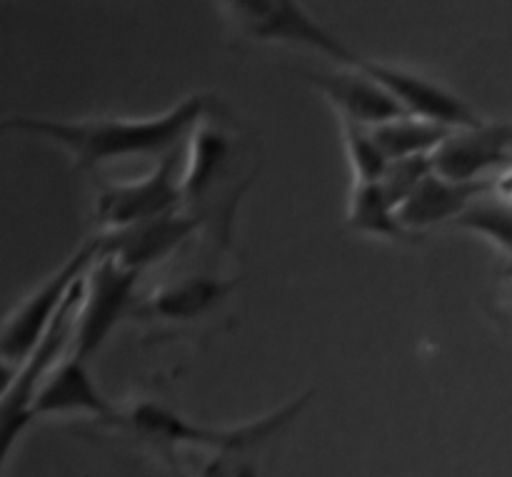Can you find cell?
Wrapping results in <instances>:
<instances>
[{
  "mask_svg": "<svg viewBox=\"0 0 512 477\" xmlns=\"http://www.w3.org/2000/svg\"><path fill=\"white\" fill-rule=\"evenodd\" d=\"M213 95H190L170 110L150 118H83L53 120L15 115L3 120V130L35 135L58 145L83 173L115 160L165 158L188 143L190 133L213 113Z\"/></svg>",
  "mask_w": 512,
  "mask_h": 477,
  "instance_id": "1",
  "label": "cell"
},
{
  "mask_svg": "<svg viewBox=\"0 0 512 477\" xmlns=\"http://www.w3.org/2000/svg\"><path fill=\"white\" fill-rule=\"evenodd\" d=\"M243 148L213 113L200 120L183 150V210L220 243H230L235 208L243 200Z\"/></svg>",
  "mask_w": 512,
  "mask_h": 477,
  "instance_id": "2",
  "label": "cell"
},
{
  "mask_svg": "<svg viewBox=\"0 0 512 477\" xmlns=\"http://www.w3.org/2000/svg\"><path fill=\"white\" fill-rule=\"evenodd\" d=\"M310 395L313 393L300 395V398L290 400L283 408L273 410V413L263 415V418L250 420V423L243 425H233V428H213V425L193 423L185 415H180L178 410L168 408V405L150 403V400L133 405V408L118 413L113 420L103 425H115V428L128 430L135 438L165 453L168 458H173L178 448H203L213 450V453L235 448L258 450L260 445L275 438L280 430L288 428L303 413Z\"/></svg>",
  "mask_w": 512,
  "mask_h": 477,
  "instance_id": "3",
  "label": "cell"
},
{
  "mask_svg": "<svg viewBox=\"0 0 512 477\" xmlns=\"http://www.w3.org/2000/svg\"><path fill=\"white\" fill-rule=\"evenodd\" d=\"M105 255L103 235L85 240L40 288L25 300H20L3 320V330H0V358H3L5 370H18L25 360L30 358L40 340L48 335L53 328L55 318L60 315L63 305L68 303L70 293L75 285L88 275V270L98 263Z\"/></svg>",
  "mask_w": 512,
  "mask_h": 477,
  "instance_id": "4",
  "label": "cell"
},
{
  "mask_svg": "<svg viewBox=\"0 0 512 477\" xmlns=\"http://www.w3.org/2000/svg\"><path fill=\"white\" fill-rule=\"evenodd\" d=\"M183 150L185 145L160 158L143 178L100 185L95 193V223L100 233H118L183 210Z\"/></svg>",
  "mask_w": 512,
  "mask_h": 477,
  "instance_id": "5",
  "label": "cell"
},
{
  "mask_svg": "<svg viewBox=\"0 0 512 477\" xmlns=\"http://www.w3.org/2000/svg\"><path fill=\"white\" fill-rule=\"evenodd\" d=\"M140 273L125 268L118 260L103 255L93 268L88 270L83 283V298H80L78 320H75L73 355L88 363L95 353L113 335V330L125 318H133L135 290H138Z\"/></svg>",
  "mask_w": 512,
  "mask_h": 477,
  "instance_id": "6",
  "label": "cell"
},
{
  "mask_svg": "<svg viewBox=\"0 0 512 477\" xmlns=\"http://www.w3.org/2000/svg\"><path fill=\"white\" fill-rule=\"evenodd\" d=\"M223 10L230 13L245 35L263 43L303 45L318 50L343 68H353L360 58L323 25L315 23L303 5L290 0H238V3H223Z\"/></svg>",
  "mask_w": 512,
  "mask_h": 477,
  "instance_id": "7",
  "label": "cell"
},
{
  "mask_svg": "<svg viewBox=\"0 0 512 477\" xmlns=\"http://www.w3.org/2000/svg\"><path fill=\"white\" fill-rule=\"evenodd\" d=\"M353 68H360L375 83L383 85L393 95L395 103L403 108L405 115L430 120V123L445 125L450 130L480 128L485 123L460 95H455L453 90L435 83V80L425 78V75L368 58H358Z\"/></svg>",
  "mask_w": 512,
  "mask_h": 477,
  "instance_id": "8",
  "label": "cell"
},
{
  "mask_svg": "<svg viewBox=\"0 0 512 477\" xmlns=\"http://www.w3.org/2000/svg\"><path fill=\"white\" fill-rule=\"evenodd\" d=\"M300 78L333 105L343 123L378 128L405 115L393 95L360 68L340 65V70H300Z\"/></svg>",
  "mask_w": 512,
  "mask_h": 477,
  "instance_id": "9",
  "label": "cell"
},
{
  "mask_svg": "<svg viewBox=\"0 0 512 477\" xmlns=\"http://www.w3.org/2000/svg\"><path fill=\"white\" fill-rule=\"evenodd\" d=\"M510 123L455 130L430 158L433 173L453 183H480L488 170L510 160Z\"/></svg>",
  "mask_w": 512,
  "mask_h": 477,
  "instance_id": "10",
  "label": "cell"
},
{
  "mask_svg": "<svg viewBox=\"0 0 512 477\" xmlns=\"http://www.w3.org/2000/svg\"><path fill=\"white\" fill-rule=\"evenodd\" d=\"M195 230H200L198 220L185 210H175V213L160 215V218L118 230V233L100 235H103L105 255H110L135 273H143V270L170 258Z\"/></svg>",
  "mask_w": 512,
  "mask_h": 477,
  "instance_id": "11",
  "label": "cell"
},
{
  "mask_svg": "<svg viewBox=\"0 0 512 477\" xmlns=\"http://www.w3.org/2000/svg\"><path fill=\"white\" fill-rule=\"evenodd\" d=\"M235 288L238 280L190 275L160 285L145 295V300H138L133 318L153 320V323H193L213 313Z\"/></svg>",
  "mask_w": 512,
  "mask_h": 477,
  "instance_id": "12",
  "label": "cell"
},
{
  "mask_svg": "<svg viewBox=\"0 0 512 477\" xmlns=\"http://www.w3.org/2000/svg\"><path fill=\"white\" fill-rule=\"evenodd\" d=\"M30 413H33V420L48 418V415H93L100 423H108L118 415L95 388L85 360L75 358L73 353L48 375L43 388L35 395Z\"/></svg>",
  "mask_w": 512,
  "mask_h": 477,
  "instance_id": "13",
  "label": "cell"
},
{
  "mask_svg": "<svg viewBox=\"0 0 512 477\" xmlns=\"http://www.w3.org/2000/svg\"><path fill=\"white\" fill-rule=\"evenodd\" d=\"M495 183H453L430 173L413 195L398 208V220L405 230L420 235L423 230L443 223H455L480 195L490 193Z\"/></svg>",
  "mask_w": 512,
  "mask_h": 477,
  "instance_id": "14",
  "label": "cell"
},
{
  "mask_svg": "<svg viewBox=\"0 0 512 477\" xmlns=\"http://www.w3.org/2000/svg\"><path fill=\"white\" fill-rule=\"evenodd\" d=\"M345 223L355 233L380 240H393V243H413L418 238V235L403 228V223L398 220V210L385 200L378 183L353 185Z\"/></svg>",
  "mask_w": 512,
  "mask_h": 477,
  "instance_id": "15",
  "label": "cell"
},
{
  "mask_svg": "<svg viewBox=\"0 0 512 477\" xmlns=\"http://www.w3.org/2000/svg\"><path fill=\"white\" fill-rule=\"evenodd\" d=\"M370 130H373V138L378 140L380 150H383L390 163L393 160L433 155L455 133L445 125L413 118V115H400V118Z\"/></svg>",
  "mask_w": 512,
  "mask_h": 477,
  "instance_id": "16",
  "label": "cell"
},
{
  "mask_svg": "<svg viewBox=\"0 0 512 477\" xmlns=\"http://www.w3.org/2000/svg\"><path fill=\"white\" fill-rule=\"evenodd\" d=\"M453 225L473 235H480L490 245H495L510 260L512 273V203L490 190V193L480 195Z\"/></svg>",
  "mask_w": 512,
  "mask_h": 477,
  "instance_id": "17",
  "label": "cell"
},
{
  "mask_svg": "<svg viewBox=\"0 0 512 477\" xmlns=\"http://www.w3.org/2000/svg\"><path fill=\"white\" fill-rule=\"evenodd\" d=\"M340 135H343V148L355 183H380L390 160L385 158L378 140L373 138V130L340 120Z\"/></svg>",
  "mask_w": 512,
  "mask_h": 477,
  "instance_id": "18",
  "label": "cell"
},
{
  "mask_svg": "<svg viewBox=\"0 0 512 477\" xmlns=\"http://www.w3.org/2000/svg\"><path fill=\"white\" fill-rule=\"evenodd\" d=\"M430 173H433V158H430V155L393 160L378 185L380 190H383L385 200L398 210L400 205L418 190V185L423 183Z\"/></svg>",
  "mask_w": 512,
  "mask_h": 477,
  "instance_id": "19",
  "label": "cell"
},
{
  "mask_svg": "<svg viewBox=\"0 0 512 477\" xmlns=\"http://www.w3.org/2000/svg\"><path fill=\"white\" fill-rule=\"evenodd\" d=\"M195 477H258L255 450L235 448L213 453L208 460H203Z\"/></svg>",
  "mask_w": 512,
  "mask_h": 477,
  "instance_id": "20",
  "label": "cell"
},
{
  "mask_svg": "<svg viewBox=\"0 0 512 477\" xmlns=\"http://www.w3.org/2000/svg\"><path fill=\"white\" fill-rule=\"evenodd\" d=\"M493 190H495V195H500V198L512 203V170H505V173L495 180Z\"/></svg>",
  "mask_w": 512,
  "mask_h": 477,
  "instance_id": "21",
  "label": "cell"
},
{
  "mask_svg": "<svg viewBox=\"0 0 512 477\" xmlns=\"http://www.w3.org/2000/svg\"><path fill=\"white\" fill-rule=\"evenodd\" d=\"M508 308H510V315H512V273H510V283H508Z\"/></svg>",
  "mask_w": 512,
  "mask_h": 477,
  "instance_id": "22",
  "label": "cell"
},
{
  "mask_svg": "<svg viewBox=\"0 0 512 477\" xmlns=\"http://www.w3.org/2000/svg\"><path fill=\"white\" fill-rule=\"evenodd\" d=\"M510 145H512V123H510Z\"/></svg>",
  "mask_w": 512,
  "mask_h": 477,
  "instance_id": "23",
  "label": "cell"
}]
</instances>
